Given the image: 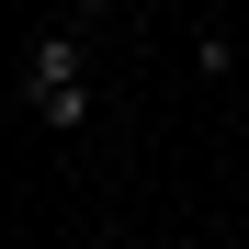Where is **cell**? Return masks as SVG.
Segmentation results:
<instances>
[{
    "instance_id": "2",
    "label": "cell",
    "mask_w": 249,
    "mask_h": 249,
    "mask_svg": "<svg viewBox=\"0 0 249 249\" xmlns=\"http://www.w3.org/2000/svg\"><path fill=\"white\" fill-rule=\"evenodd\" d=\"M193 68H204V79H238V34L204 23V34H193Z\"/></svg>"
},
{
    "instance_id": "1",
    "label": "cell",
    "mask_w": 249,
    "mask_h": 249,
    "mask_svg": "<svg viewBox=\"0 0 249 249\" xmlns=\"http://www.w3.org/2000/svg\"><path fill=\"white\" fill-rule=\"evenodd\" d=\"M12 102L46 124V136H79V124H91V23H46V34H23Z\"/></svg>"
},
{
    "instance_id": "3",
    "label": "cell",
    "mask_w": 249,
    "mask_h": 249,
    "mask_svg": "<svg viewBox=\"0 0 249 249\" xmlns=\"http://www.w3.org/2000/svg\"><path fill=\"white\" fill-rule=\"evenodd\" d=\"M91 12H136V0H68V23H91Z\"/></svg>"
}]
</instances>
